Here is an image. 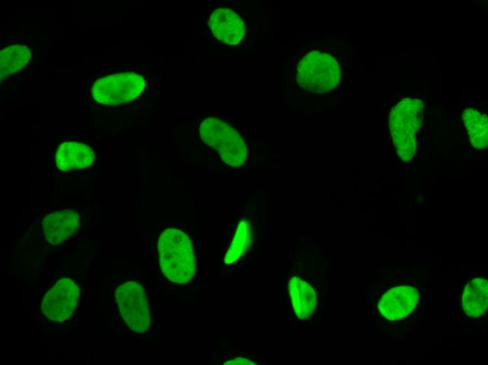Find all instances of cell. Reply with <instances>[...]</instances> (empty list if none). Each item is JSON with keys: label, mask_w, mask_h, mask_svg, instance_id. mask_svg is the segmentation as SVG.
<instances>
[{"label": "cell", "mask_w": 488, "mask_h": 365, "mask_svg": "<svg viewBox=\"0 0 488 365\" xmlns=\"http://www.w3.org/2000/svg\"><path fill=\"white\" fill-rule=\"evenodd\" d=\"M461 319H463V320H465V321H466V320H467V319H466V318H465V317H463V318L461 317Z\"/></svg>", "instance_id": "17"}, {"label": "cell", "mask_w": 488, "mask_h": 365, "mask_svg": "<svg viewBox=\"0 0 488 365\" xmlns=\"http://www.w3.org/2000/svg\"><path fill=\"white\" fill-rule=\"evenodd\" d=\"M145 87L142 76L125 72L96 80L91 95L97 102L107 105H118L130 102L138 97Z\"/></svg>", "instance_id": "5"}, {"label": "cell", "mask_w": 488, "mask_h": 365, "mask_svg": "<svg viewBox=\"0 0 488 365\" xmlns=\"http://www.w3.org/2000/svg\"><path fill=\"white\" fill-rule=\"evenodd\" d=\"M79 297V288L76 283L69 278L60 279L43 297L42 312L49 320L62 322L73 314Z\"/></svg>", "instance_id": "7"}, {"label": "cell", "mask_w": 488, "mask_h": 365, "mask_svg": "<svg viewBox=\"0 0 488 365\" xmlns=\"http://www.w3.org/2000/svg\"><path fill=\"white\" fill-rule=\"evenodd\" d=\"M341 79V67L331 53L313 50L306 53L297 65L296 80L304 90L323 93L334 89Z\"/></svg>", "instance_id": "3"}, {"label": "cell", "mask_w": 488, "mask_h": 365, "mask_svg": "<svg viewBox=\"0 0 488 365\" xmlns=\"http://www.w3.org/2000/svg\"><path fill=\"white\" fill-rule=\"evenodd\" d=\"M462 118L472 145L479 150L487 146L488 124L487 115L474 107H468Z\"/></svg>", "instance_id": "12"}, {"label": "cell", "mask_w": 488, "mask_h": 365, "mask_svg": "<svg viewBox=\"0 0 488 365\" xmlns=\"http://www.w3.org/2000/svg\"><path fill=\"white\" fill-rule=\"evenodd\" d=\"M209 28L213 36L227 44H238L244 37L243 19L229 8H217L210 16Z\"/></svg>", "instance_id": "8"}, {"label": "cell", "mask_w": 488, "mask_h": 365, "mask_svg": "<svg viewBox=\"0 0 488 365\" xmlns=\"http://www.w3.org/2000/svg\"><path fill=\"white\" fill-rule=\"evenodd\" d=\"M424 102L421 98L407 96L391 109L389 126L399 159L412 160L416 152L417 133L421 126Z\"/></svg>", "instance_id": "2"}, {"label": "cell", "mask_w": 488, "mask_h": 365, "mask_svg": "<svg viewBox=\"0 0 488 365\" xmlns=\"http://www.w3.org/2000/svg\"><path fill=\"white\" fill-rule=\"evenodd\" d=\"M415 322H416V321H415V320H413L412 324H414Z\"/></svg>", "instance_id": "18"}, {"label": "cell", "mask_w": 488, "mask_h": 365, "mask_svg": "<svg viewBox=\"0 0 488 365\" xmlns=\"http://www.w3.org/2000/svg\"><path fill=\"white\" fill-rule=\"evenodd\" d=\"M115 298L121 315L135 333H144L150 325V311L143 287L135 281L118 286Z\"/></svg>", "instance_id": "6"}, {"label": "cell", "mask_w": 488, "mask_h": 365, "mask_svg": "<svg viewBox=\"0 0 488 365\" xmlns=\"http://www.w3.org/2000/svg\"><path fill=\"white\" fill-rule=\"evenodd\" d=\"M420 310H421V308L419 307V309L417 310V312L419 313V312H420Z\"/></svg>", "instance_id": "16"}, {"label": "cell", "mask_w": 488, "mask_h": 365, "mask_svg": "<svg viewBox=\"0 0 488 365\" xmlns=\"http://www.w3.org/2000/svg\"><path fill=\"white\" fill-rule=\"evenodd\" d=\"M158 250L161 269L170 281L187 284L193 278L195 257L186 233L176 228L165 230L159 237Z\"/></svg>", "instance_id": "1"}, {"label": "cell", "mask_w": 488, "mask_h": 365, "mask_svg": "<svg viewBox=\"0 0 488 365\" xmlns=\"http://www.w3.org/2000/svg\"><path fill=\"white\" fill-rule=\"evenodd\" d=\"M252 239L250 224L247 219H243L240 222L233 239L226 253L225 263H233L241 257L248 251Z\"/></svg>", "instance_id": "14"}, {"label": "cell", "mask_w": 488, "mask_h": 365, "mask_svg": "<svg viewBox=\"0 0 488 365\" xmlns=\"http://www.w3.org/2000/svg\"><path fill=\"white\" fill-rule=\"evenodd\" d=\"M30 49L24 45H11L0 52L1 81L22 69L31 58Z\"/></svg>", "instance_id": "13"}, {"label": "cell", "mask_w": 488, "mask_h": 365, "mask_svg": "<svg viewBox=\"0 0 488 365\" xmlns=\"http://www.w3.org/2000/svg\"><path fill=\"white\" fill-rule=\"evenodd\" d=\"M95 159L93 149L86 144L67 141L60 144L55 154L57 168L62 171L89 167Z\"/></svg>", "instance_id": "10"}, {"label": "cell", "mask_w": 488, "mask_h": 365, "mask_svg": "<svg viewBox=\"0 0 488 365\" xmlns=\"http://www.w3.org/2000/svg\"><path fill=\"white\" fill-rule=\"evenodd\" d=\"M288 291L296 315L301 319L310 317L317 302L313 288L306 281L294 277L290 280Z\"/></svg>", "instance_id": "11"}, {"label": "cell", "mask_w": 488, "mask_h": 365, "mask_svg": "<svg viewBox=\"0 0 488 365\" xmlns=\"http://www.w3.org/2000/svg\"><path fill=\"white\" fill-rule=\"evenodd\" d=\"M224 365H255L252 361L243 357H237L232 360L226 361Z\"/></svg>", "instance_id": "15"}, {"label": "cell", "mask_w": 488, "mask_h": 365, "mask_svg": "<svg viewBox=\"0 0 488 365\" xmlns=\"http://www.w3.org/2000/svg\"><path fill=\"white\" fill-rule=\"evenodd\" d=\"M79 215L72 210L47 214L43 219V230L47 241L58 245L69 238L79 226Z\"/></svg>", "instance_id": "9"}, {"label": "cell", "mask_w": 488, "mask_h": 365, "mask_svg": "<svg viewBox=\"0 0 488 365\" xmlns=\"http://www.w3.org/2000/svg\"><path fill=\"white\" fill-rule=\"evenodd\" d=\"M201 140L215 149L228 165L237 167L246 160L248 150L242 136L229 124L215 117H208L200 124Z\"/></svg>", "instance_id": "4"}]
</instances>
